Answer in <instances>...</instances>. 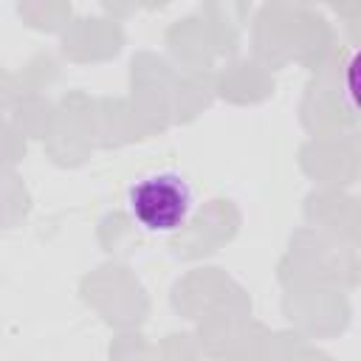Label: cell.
<instances>
[{
    "label": "cell",
    "mask_w": 361,
    "mask_h": 361,
    "mask_svg": "<svg viewBox=\"0 0 361 361\" xmlns=\"http://www.w3.org/2000/svg\"><path fill=\"white\" fill-rule=\"evenodd\" d=\"M127 209L144 231L172 234L189 220L195 209V189L180 172L158 169V172L141 175L130 186Z\"/></svg>",
    "instance_id": "1"
}]
</instances>
